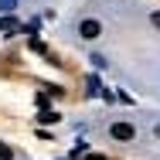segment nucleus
Listing matches in <instances>:
<instances>
[{
	"label": "nucleus",
	"mask_w": 160,
	"mask_h": 160,
	"mask_svg": "<svg viewBox=\"0 0 160 160\" xmlns=\"http://www.w3.org/2000/svg\"><path fill=\"white\" fill-rule=\"evenodd\" d=\"M109 136L129 143V140H136V126H133V123H112V126H109Z\"/></svg>",
	"instance_id": "obj_1"
},
{
	"label": "nucleus",
	"mask_w": 160,
	"mask_h": 160,
	"mask_svg": "<svg viewBox=\"0 0 160 160\" xmlns=\"http://www.w3.org/2000/svg\"><path fill=\"white\" fill-rule=\"evenodd\" d=\"M78 34H82L85 41H96L99 34H102V24H99V21H82V24H78Z\"/></svg>",
	"instance_id": "obj_2"
},
{
	"label": "nucleus",
	"mask_w": 160,
	"mask_h": 160,
	"mask_svg": "<svg viewBox=\"0 0 160 160\" xmlns=\"http://www.w3.org/2000/svg\"><path fill=\"white\" fill-rule=\"evenodd\" d=\"M0 31H21V24H17V21H14V17H0Z\"/></svg>",
	"instance_id": "obj_3"
},
{
	"label": "nucleus",
	"mask_w": 160,
	"mask_h": 160,
	"mask_svg": "<svg viewBox=\"0 0 160 160\" xmlns=\"http://www.w3.org/2000/svg\"><path fill=\"white\" fill-rule=\"evenodd\" d=\"M38 119H41V123H58V112H55V109H41Z\"/></svg>",
	"instance_id": "obj_4"
},
{
	"label": "nucleus",
	"mask_w": 160,
	"mask_h": 160,
	"mask_svg": "<svg viewBox=\"0 0 160 160\" xmlns=\"http://www.w3.org/2000/svg\"><path fill=\"white\" fill-rule=\"evenodd\" d=\"M0 160H14V150H10L7 143H0Z\"/></svg>",
	"instance_id": "obj_5"
},
{
	"label": "nucleus",
	"mask_w": 160,
	"mask_h": 160,
	"mask_svg": "<svg viewBox=\"0 0 160 160\" xmlns=\"http://www.w3.org/2000/svg\"><path fill=\"white\" fill-rule=\"evenodd\" d=\"M0 10H3V14H10V10H14V0H0Z\"/></svg>",
	"instance_id": "obj_6"
},
{
	"label": "nucleus",
	"mask_w": 160,
	"mask_h": 160,
	"mask_svg": "<svg viewBox=\"0 0 160 160\" xmlns=\"http://www.w3.org/2000/svg\"><path fill=\"white\" fill-rule=\"evenodd\" d=\"M150 21H153V28H160V10L153 14V17H150Z\"/></svg>",
	"instance_id": "obj_7"
},
{
	"label": "nucleus",
	"mask_w": 160,
	"mask_h": 160,
	"mask_svg": "<svg viewBox=\"0 0 160 160\" xmlns=\"http://www.w3.org/2000/svg\"><path fill=\"white\" fill-rule=\"evenodd\" d=\"M89 160H109V157H102V153H92V157H89Z\"/></svg>",
	"instance_id": "obj_8"
},
{
	"label": "nucleus",
	"mask_w": 160,
	"mask_h": 160,
	"mask_svg": "<svg viewBox=\"0 0 160 160\" xmlns=\"http://www.w3.org/2000/svg\"><path fill=\"white\" fill-rule=\"evenodd\" d=\"M153 133H157V140H160V123H157V129H153Z\"/></svg>",
	"instance_id": "obj_9"
}]
</instances>
